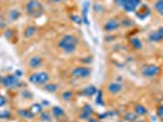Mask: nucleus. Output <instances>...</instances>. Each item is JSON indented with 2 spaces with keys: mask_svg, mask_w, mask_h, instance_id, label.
Segmentation results:
<instances>
[{
  "mask_svg": "<svg viewBox=\"0 0 163 122\" xmlns=\"http://www.w3.org/2000/svg\"><path fill=\"white\" fill-rule=\"evenodd\" d=\"M59 46L62 51H65L66 54H72L77 50L78 46V39L72 36V34H66L63 36L59 41Z\"/></svg>",
  "mask_w": 163,
  "mask_h": 122,
  "instance_id": "nucleus-1",
  "label": "nucleus"
},
{
  "mask_svg": "<svg viewBox=\"0 0 163 122\" xmlns=\"http://www.w3.org/2000/svg\"><path fill=\"white\" fill-rule=\"evenodd\" d=\"M26 11L32 17H39L44 12V7H43V5H42L40 1H38V0H29L28 4H27V6H26Z\"/></svg>",
  "mask_w": 163,
  "mask_h": 122,
  "instance_id": "nucleus-2",
  "label": "nucleus"
},
{
  "mask_svg": "<svg viewBox=\"0 0 163 122\" xmlns=\"http://www.w3.org/2000/svg\"><path fill=\"white\" fill-rule=\"evenodd\" d=\"M28 81L33 84H38V85H45L46 83H49L50 77L48 75V72L45 71H39V72H34L30 73L28 76Z\"/></svg>",
  "mask_w": 163,
  "mask_h": 122,
  "instance_id": "nucleus-3",
  "label": "nucleus"
},
{
  "mask_svg": "<svg viewBox=\"0 0 163 122\" xmlns=\"http://www.w3.org/2000/svg\"><path fill=\"white\" fill-rule=\"evenodd\" d=\"M21 84V82L18 80V77L16 75H7L5 77H2V85L6 88H17Z\"/></svg>",
  "mask_w": 163,
  "mask_h": 122,
  "instance_id": "nucleus-4",
  "label": "nucleus"
},
{
  "mask_svg": "<svg viewBox=\"0 0 163 122\" xmlns=\"http://www.w3.org/2000/svg\"><path fill=\"white\" fill-rule=\"evenodd\" d=\"M90 73H91V70L89 67H84V66L75 67L72 71V76L74 78H87L90 76Z\"/></svg>",
  "mask_w": 163,
  "mask_h": 122,
  "instance_id": "nucleus-5",
  "label": "nucleus"
},
{
  "mask_svg": "<svg viewBox=\"0 0 163 122\" xmlns=\"http://www.w3.org/2000/svg\"><path fill=\"white\" fill-rule=\"evenodd\" d=\"M160 71H161V68L156 65H147L143 68V75L147 78H152V77L157 76L160 73Z\"/></svg>",
  "mask_w": 163,
  "mask_h": 122,
  "instance_id": "nucleus-6",
  "label": "nucleus"
},
{
  "mask_svg": "<svg viewBox=\"0 0 163 122\" xmlns=\"http://www.w3.org/2000/svg\"><path fill=\"white\" fill-rule=\"evenodd\" d=\"M140 5H141V0H127V2L123 5V9L127 12H134Z\"/></svg>",
  "mask_w": 163,
  "mask_h": 122,
  "instance_id": "nucleus-7",
  "label": "nucleus"
},
{
  "mask_svg": "<svg viewBox=\"0 0 163 122\" xmlns=\"http://www.w3.org/2000/svg\"><path fill=\"white\" fill-rule=\"evenodd\" d=\"M119 26H120V23H119L117 20L111 18V20H108V21L105 23V31H106V32H113V31H116Z\"/></svg>",
  "mask_w": 163,
  "mask_h": 122,
  "instance_id": "nucleus-8",
  "label": "nucleus"
},
{
  "mask_svg": "<svg viewBox=\"0 0 163 122\" xmlns=\"http://www.w3.org/2000/svg\"><path fill=\"white\" fill-rule=\"evenodd\" d=\"M122 89H123L122 84H119L117 82H112V83H110V84L107 85V90H108L111 94H118V93L122 92Z\"/></svg>",
  "mask_w": 163,
  "mask_h": 122,
  "instance_id": "nucleus-9",
  "label": "nucleus"
},
{
  "mask_svg": "<svg viewBox=\"0 0 163 122\" xmlns=\"http://www.w3.org/2000/svg\"><path fill=\"white\" fill-rule=\"evenodd\" d=\"M43 62H44L43 57H40V56H33V57H30L29 60V67L33 68V70L38 68L43 65Z\"/></svg>",
  "mask_w": 163,
  "mask_h": 122,
  "instance_id": "nucleus-10",
  "label": "nucleus"
},
{
  "mask_svg": "<svg viewBox=\"0 0 163 122\" xmlns=\"http://www.w3.org/2000/svg\"><path fill=\"white\" fill-rule=\"evenodd\" d=\"M163 39V34L160 31H156V32H152L150 36H148V41H153V43H157V41H161Z\"/></svg>",
  "mask_w": 163,
  "mask_h": 122,
  "instance_id": "nucleus-11",
  "label": "nucleus"
},
{
  "mask_svg": "<svg viewBox=\"0 0 163 122\" xmlns=\"http://www.w3.org/2000/svg\"><path fill=\"white\" fill-rule=\"evenodd\" d=\"M93 115V108L90 105H84V108L82 110V114H80V119H89L90 116Z\"/></svg>",
  "mask_w": 163,
  "mask_h": 122,
  "instance_id": "nucleus-12",
  "label": "nucleus"
},
{
  "mask_svg": "<svg viewBox=\"0 0 163 122\" xmlns=\"http://www.w3.org/2000/svg\"><path fill=\"white\" fill-rule=\"evenodd\" d=\"M96 93H97V89H96L95 85H93V84L88 85V87L83 90V94L87 95V96H93V95H95Z\"/></svg>",
  "mask_w": 163,
  "mask_h": 122,
  "instance_id": "nucleus-13",
  "label": "nucleus"
},
{
  "mask_svg": "<svg viewBox=\"0 0 163 122\" xmlns=\"http://www.w3.org/2000/svg\"><path fill=\"white\" fill-rule=\"evenodd\" d=\"M35 32H37L35 26H29V27H27L26 29H25L23 36H25L26 38H30V37H33V36L35 34Z\"/></svg>",
  "mask_w": 163,
  "mask_h": 122,
  "instance_id": "nucleus-14",
  "label": "nucleus"
},
{
  "mask_svg": "<svg viewBox=\"0 0 163 122\" xmlns=\"http://www.w3.org/2000/svg\"><path fill=\"white\" fill-rule=\"evenodd\" d=\"M135 114H136V115H139V116H144V115H146V114H147V109L145 108L144 105L138 104V105L135 106Z\"/></svg>",
  "mask_w": 163,
  "mask_h": 122,
  "instance_id": "nucleus-15",
  "label": "nucleus"
},
{
  "mask_svg": "<svg viewBox=\"0 0 163 122\" xmlns=\"http://www.w3.org/2000/svg\"><path fill=\"white\" fill-rule=\"evenodd\" d=\"M52 115H54L55 117L60 119V117H63V116H65V111H63V109L60 108V106H54V108H52Z\"/></svg>",
  "mask_w": 163,
  "mask_h": 122,
  "instance_id": "nucleus-16",
  "label": "nucleus"
},
{
  "mask_svg": "<svg viewBox=\"0 0 163 122\" xmlns=\"http://www.w3.org/2000/svg\"><path fill=\"white\" fill-rule=\"evenodd\" d=\"M130 45L133 46L134 49H136V50H139V49H141V46H143V43L139 39V38H130Z\"/></svg>",
  "mask_w": 163,
  "mask_h": 122,
  "instance_id": "nucleus-17",
  "label": "nucleus"
},
{
  "mask_svg": "<svg viewBox=\"0 0 163 122\" xmlns=\"http://www.w3.org/2000/svg\"><path fill=\"white\" fill-rule=\"evenodd\" d=\"M30 112L33 114V115H38V114H42V110H43V108H42V105L40 104H33L32 106H30Z\"/></svg>",
  "mask_w": 163,
  "mask_h": 122,
  "instance_id": "nucleus-18",
  "label": "nucleus"
},
{
  "mask_svg": "<svg viewBox=\"0 0 163 122\" xmlns=\"http://www.w3.org/2000/svg\"><path fill=\"white\" fill-rule=\"evenodd\" d=\"M18 115L23 119H32L34 117V115L30 112V110H18Z\"/></svg>",
  "mask_w": 163,
  "mask_h": 122,
  "instance_id": "nucleus-19",
  "label": "nucleus"
},
{
  "mask_svg": "<svg viewBox=\"0 0 163 122\" xmlns=\"http://www.w3.org/2000/svg\"><path fill=\"white\" fill-rule=\"evenodd\" d=\"M155 10L160 16H163V0H157L155 4Z\"/></svg>",
  "mask_w": 163,
  "mask_h": 122,
  "instance_id": "nucleus-20",
  "label": "nucleus"
},
{
  "mask_svg": "<svg viewBox=\"0 0 163 122\" xmlns=\"http://www.w3.org/2000/svg\"><path fill=\"white\" fill-rule=\"evenodd\" d=\"M44 89L49 93H55L57 90V85L54 84V83H46L44 85Z\"/></svg>",
  "mask_w": 163,
  "mask_h": 122,
  "instance_id": "nucleus-21",
  "label": "nucleus"
},
{
  "mask_svg": "<svg viewBox=\"0 0 163 122\" xmlns=\"http://www.w3.org/2000/svg\"><path fill=\"white\" fill-rule=\"evenodd\" d=\"M136 117H138V115L135 114V112H128V114H125L124 115V120H127V121H135L136 120Z\"/></svg>",
  "mask_w": 163,
  "mask_h": 122,
  "instance_id": "nucleus-22",
  "label": "nucleus"
},
{
  "mask_svg": "<svg viewBox=\"0 0 163 122\" xmlns=\"http://www.w3.org/2000/svg\"><path fill=\"white\" fill-rule=\"evenodd\" d=\"M72 98H73V93H72L71 90H67V92H63V93H62V99L66 100V101L72 100Z\"/></svg>",
  "mask_w": 163,
  "mask_h": 122,
  "instance_id": "nucleus-23",
  "label": "nucleus"
},
{
  "mask_svg": "<svg viewBox=\"0 0 163 122\" xmlns=\"http://www.w3.org/2000/svg\"><path fill=\"white\" fill-rule=\"evenodd\" d=\"M71 20H73L74 22L78 23V25H82V23H83V18L79 17V16H77V15H71Z\"/></svg>",
  "mask_w": 163,
  "mask_h": 122,
  "instance_id": "nucleus-24",
  "label": "nucleus"
},
{
  "mask_svg": "<svg viewBox=\"0 0 163 122\" xmlns=\"http://www.w3.org/2000/svg\"><path fill=\"white\" fill-rule=\"evenodd\" d=\"M42 121H45V122H48V121H50L51 120V116H50V114H48V112H42Z\"/></svg>",
  "mask_w": 163,
  "mask_h": 122,
  "instance_id": "nucleus-25",
  "label": "nucleus"
},
{
  "mask_svg": "<svg viewBox=\"0 0 163 122\" xmlns=\"http://www.w3.org/2000/svg\"><path fill=\"white\" fill-rule=\"evenodd\" d=\"M120 25L124 26V27H132V26H133V21H132V20H123V21L120 22Z\"/></svg>",
  "mask_w": 163,
  "mask_h": 122,
  "instance_id": "nucleus-26",
  "label": "nucleus"
},
{
  "mask_svg": "<svg viewBox=\"0 0 163 122\" xmlns=\"http://www.w3.org/2000/svg\"><path fill=\"white\" fill-rule=\"evenodd\" d=\"M96 103L99 105H104V101H102V92L101 90H97V99H96Z\"/></svg>",
  "mask_w": 163,
  "mask_h": 122,
  "instance_id": "nucleus-27",
  "label": "nucleus"
},
{
  "mask_svg": "<svg viewBox=\"0 0 163 122\" xmlns=\"http://www.w3.org/2000/svg\"><path fill=\"white\" fill-rule=\"evenodd\" d=\"M9 117H10V111L4 110V111H1V112H0V119L6 120V119H9Z\"/></svg>",
  "mask_w": 163,
  "mask_h": 122,
  "instance_id": "nucleus-28",
  "label": "nucleus"
},
{
  "mask_svg": "<svg viewBox=\"0 0 163 122\" xmlns=\"http://www.w3.org/2000/svg\"><path fill=\"white\" fill-rule=\"evenodd\" d=\"M18 17H20V12H18L17 10L11 11V14H10V18H11V20H14V21H15V20H17Z\"/></svg>",
  "mask_w": 163,
  "mask_h": 122,
  "instance_id": "nucleus-29",
  "label": "nucleus"
},
{
  "mask_svg": "<svg viewBox=\"0 0 163 122\" xmlns=\"http://www.w3.org/2000/svg\"><path fill=\"white\" fill-rule=\"evenodd\" d=\"M5 104H6V98L4 95L0 94V108H2Z\"/></svg>",
  "mask_w": 163,
  "mask_h": 122,
  "instance_id": "nucleus-30",
  "label": "nucleus"
},
{
  "mask_svg": "<svg viewBox=\"0 0 163 122\" xmlns=\"http://www.w3.org/2000/svg\"><path fill=\"white\" fill-rule=\"evenodd\" d=\"M115 2H116V5H118L120 7H123V5L127 2V0H115Z\"/></svg>",
  "mask_w": 163,
  "mask_h": 122,
  "instance_id": "nucleus-31",
  "label": "nucleus"
},
{
  "mask_svg": "<svg viewBox=\"0 0 163 122\" xmlns=\"http://www.w3.org/2000/svg\"><path fill=\"white\" fill-rule=\"evenodd\" d=\"M157 115H158V116H161V117L163 116V105H161L160 108L157 109Z\"/></svg>",
  "mask_w": 163,
  "mask_h": 122,
  "instance_id": "nucleus-32",
  "label": "nucleus"
},
{
  "mask_svg": "<svg viewBox=\"0 0 163 122\" xmlns=\"http://www.w3.org/2000/svg\"><path fill=\"white\" fill-rule=\"evenodd\" d=\"M88 122H97V120H96V119H93V117H89V119H88Z\"/></svg>",
  "mask_w": 163,
  "mask_h": 122,
  "instance_id": "nucleus-33",
  "label": "nucleus"
},
{
  "mask_svg": "<svg viewBox=\"0 0 163 122\" xmlns=\"http://www.w3.org/2000/svg\"><path fill=\"white\" fill-rule=\"evenodd\" d=\"M21 75H22V73L20 72V70H17V71H16V76H21Z\"/></svg>",
  "mask_w": 163,
  "mask_h": 122,
  "instance_id": "nucleus-34",
  "label": "nucleus"
},
{
  "mask_svg": "<svg viewBox=\"0 0 163 122\" xmlns=\"http://www.w3.org/2000/svg\"><path fill=\"white\" fill-rule=\"evenodd\" d=\"M158 31H160V32H161V33H162V34H163V27H161V28H160V29H158Z\"/></svg>",
  "mask_w": 163,
  "mask_h": 122,
  "instance_id": "nucleus-35",
  "label": "nucleus"
},
{
  "mask_svg": "<svg viewBox=\"0 0 163 122\" xmlns=\"http://www.w3.org/2000/svg\"><path fill=\"white\" fill-rule=\"evenodd\" d=\"M0 84H2V77L0 76Z\"/></svg>",
  "mask_w": 163,
  "mask_h": 122,
  "instance_id": "nucleus-36",
  "label": "nucleus"
},
{
  "mask_svg": "<svg viewBox=\"0 0 163 122\" xmlns=\"http://www.w3.org/2000/svg\"><path fill=\"white\" fill-rule=\"evenodd\" d=\"M52 1H55V2H60L61 0H52Z\"/></svg>",
  "mask_w": 163,
  "mask_h": 122,
  "instance_id": "nucleus-37",
  "label": "nucleus"
},
{
  "mask_svg": "<svg viewBox=\"0 0 163 122\" xmlns=\"http://www.w3.org/2000/svg\"><path fill=\"white\" fill-rule=\"evenodd\" d=\"M162 122H163V116H162Z\"/></svg>",
  "mask_w": 163,
  "mask_h": 122,
  "instance_id": "nucleus-38",
  "label": "nucleus"
}]
</instances>
